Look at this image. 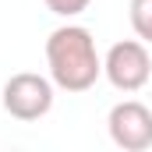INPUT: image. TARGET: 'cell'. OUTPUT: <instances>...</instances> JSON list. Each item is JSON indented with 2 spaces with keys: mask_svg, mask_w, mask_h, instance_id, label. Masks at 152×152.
<instances>
[{
  "mask_svg": "<svg viewBox=\"0 0 152 152\" xmlns=\"http://www.w3.org/2000/svg\"><path fill=\"white\" fill-rule=\"evenodd\" d=\"M50 78L64 92H88L103 75V57L85 25H60L46 39Z\"/></svg>",
  "mask_w": 152,
  "mask_h": 152,
  "instance_id": "obj_1",
  "label": "cell"
},
{
  "mask_svg": "<svg viewBox=\"0 0 152 152\" xmlns=\"http://www.w3.org/2000/svg\"><path fill=\"white\" fill-rule=\"evenodd\" d=\"M103 75L117 92H138L152 78V57L142 39H124L113 42L110 53L103 57Z\"/></svg>",
  "mask_w": 152,
  "mask_h": 152,
  "instance_id": "obj_2",
  "label": "cell"
},
{
  "mask_svg": "<svg viewBox=\"0 0 152 152\" xmlns=\"http://www.w3.org/2000/svg\"><path fill=\"white\" fill-rule=\"evenodd\" d=\"M53 78L36 71H21L4 81V110L14 120H39L53 110Z\"/></svg>",
  "mask_w": 152,
  "mask_h": 152,
  "instance_id": "obj_3",
  "label": "cell"
},
{
  "mask_svg": "<svg viewBox=\"0 0 152 152\" xmlns=\"http://www.w3.org/2000/svg\"><path fill=\"white\" fill-rule=\"evenodd\" d=\"M106 131L117 149L124 152H145L152 149V110L138 99L117 103L106 117Z\"/></svg>",
  "mask_w": 152,
  "mask_h": 152,
  "instance_id": "obj_4",
  "label": "cell"
},
{
  "mask_svg": "<svg viewBox=\"0 0 152 152\" xmlns=\"http://www.w3.org/2000/svg\"><path fill=\"white\" fill-rule=\"evenodd\" d=\"M127 18H131L134 36L142 39V42H152V0H131Z\"/></svg>",
  "mask_w": 152,
  "mask_h": 152,
  "instance_id": "obj_5",
  "label": "cell"
},
{
  "mask_svg": "<svg viewBox=\"0 0 152 152\" xmlns=\"http://www.w3.org/2000/svg\"><path fill=\"white\" fill-rule=\"evenodd\" d=\"M53 14H60V18H75V14H81V11H88V4L92 0H42Z\"/></svg>",
  "mask_w": 152,
  "mask_h": 152,
  "instance_id": "obj_6",
  "label": "cell"
}]
</instances>
